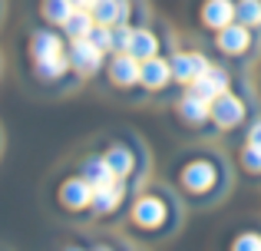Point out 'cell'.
<instances>
[{
	"mask_svg": "<svg viewBox=\"0 0 261 251\" xmlns=\"http://www.w3.org/2000/svg\"><path fill=\"white\" fill-rule=\"evenodd\" d=\"M235 248H261V238H251V235H248V238H238Z\"/></svg>",
	"mask_w": 261,
	"mask_h": 251,
	"instance_id": "cell-26",
	"label": "cell"
},
{
	"mask_svg": "<svg viewBox=\"0 0 261 251\" xmlns=\"http://www.w3.org/2000/svg\"><path fill=\"white\" fill-rule=\"evenodd\" d=\"M133 218H136V225H139V228H162V218H166V205H162V199L149 195V199L136 202Z\"/></svg>",
	"mask_w": 261,
	"mask_h": 251,
	"instance_id": "cell-9",
	"label": "cell"
},
{
	"mask_svg": "<svg viewBox=\"0 0 261 251\" xmlns=\"http://www.w3.org/2000/svg\"><path fill=\"white\" fill-rule=\"evenodd\" d=\"M242 116H245V103L238 96H231L228 90H225L222 96L212 99V123H215V126L231 129V126L242 123Z\"/></svg>",
	"mask_w": 261,
	"mask_h": 251,
	"instance_id": "cell-3",
	"label": "cell"
},
{
	"mask_svg": "<svg viewBox=\"0 0 261 251\" xmlns=\"http://www.w3.org/2000/svg\"><path fill=\"white\" fill-rule=\"evenodd\" d=\"M66 57H70V66H73V70H80V73H96L106 53H102L99 46H96L93 40L86 37V40H73V46H70V53H66Z\"/></svg>",
	"mask_w": 261,
	"mask_h": 251,
	"instance_id": "cell-4",
	"label": "cell"
},
{
	"mask_svg": "<svg viewBox=\"0 0 261 251\" xmlns=\"http://www.w3.org/2000/svg\"><path fill=\"white\" fill-rule=\"evenodd\" d=\"M178 113H182L185 123L202 126L205 119H212V103H208V99H202V96H195V93H189V96L178 103Z\"/></svg>",
	"mask_w": 261,
	"mask_h": 251,
	"instance_id": "cell-15",
	"label": "cell"
},
{
	"mask_svg": "<svg viewBox=\"0 0 261 251\" xmlns=\"http://www.w3.org/2000/svg\"><path fill=\"white\" fill-rule=\"evenodd\" d=\"M215 185V165L208 159H195L182 169V188L189 195H198V192H208Z\"/></svg>",
	"mask_w": 261,
	"mask_h": 251,
	"instance_id": "cell-2",
	"label": "cell"
},
{
	"mask_svg": "<svg viewBox=\"0 0 261 251\" xmlns=\"http://www.w3.org/2000/svg\"><path fill=\"white\" fill-rule=\"evenodd\" d=\"M109 30H113V53H129V40H133V26H126V20H122V23H113Z\"/></svg>",
	"mask_w": 261,
	"mask_h": 251,
	"instance_id": "cell-22",
	"label": "cell"
},
{
	"mask_svg": "<svg viewBox=\"0 0 261 251\" xmlns=\"http://www.w3.org/2000/svg\"><path fill=\"white\" fill-rule=\"evenodd\" d=\"M235 17L245 26H261V0H242V4H235Z\"/></svg>",
	"mask_w": 261,
	"mask_h": 251,
	"instance_id": "cell-21",
	"label": "cell"
},
{
	"mask_svg": "<svg viewBox=\"0 0 261 251\" xmlns=\"http://www.w3.org/2000/svg\"><path fill=\"white\" fill-rule=\"evenodd\" d=\"M109 76H113V83L119 86H136L142 76V63L133 57V53H116L113 63H109Z\"/></svg>",
	"mask_w": 261,
	"mask_h": 251,
	"instance_id": "cell-7",
	"label": "cell"
},
{
	"mask_svg": "<svg viewBox=\"0 0 261 251\" xmlns=\"http://www.w3.org/2000/svg\"><path fill=\"white\" fill-rule=\"evenodd\" d=\"M30 53H33V63H37V73L43 79H60L66 73V66H70L63 40H60L53 30H37L33 33Z\"/></svg>",
	"mask_w": 261,
	"mask_h": 251,
	"instance_id": "cell-1",
	"label": "cell"
},
{
	"mask_svg": "<svg viewBox=\"0 0 261 251\" xmlns=\"http://www.w3.org/2000/svg\"><path fill=\"white\" fill-rule=\"evenodd\" d=\"M73 10H76L73 0H46L43 4V17L50 20V23H66Z\"/></svg>",
	"mask_w": 261,
	"mask_h": 251,
	"instance_id": "cell-20",
	"label": "cell"
},
{
	"mask_svg": "<svg viewBox=\"0 0 261 251\" xmlns=\"http://www.w3.org/2000/svg\"><path fill=\"white\" fill-rule=\"evenodd\" d=\"M202 20L212 30H222V26L235 23V4H231V0H208L205 10H202Z\"/></svg>",
	"mask_w": 261,
	"mask_h": 251,
	"instance_id": "cell-13",
	"label": "cell"
},
{
	"mask_svg": "<svg viewBox=\"0 0 261 251\" xmlns=\"http://www.w3.org/2000/svg\"><path fill=\"white\" fill-rule=\"evenodd\" d=\"M73 4H76V7H83V10H89V7H93L96 0H73Z\"/></svg>",
	"mask_w": 261,
	"mask_h": 251,
	"instance_id": "cell-27",
	"label": "cell"
},
{
	"mask_svg": "<svg viewBox=\"0 0 261 251\" xmlns=\"http://www.w3.org/2000/svg\"><path fill=\"white\" fill-rule=\"evenodd\" d=\"M89 40H93V43L99 46L102 53H109V50H113V30H109L106 23H96L93 30H89Z\"/></svg>",
	"mask_w": 261,
	"mask_h": 251,
	"instance_id": "cell-23",
	"label": "cell"
},
{
	"mask_svg": "<svg viewBox=\"0 0 261 251\" xmlns=\"http://www.w3.org/2000/svg\"><path fill=\"white\" fill-rule=\"evenodd\" d=\"M169 66H172V79H178V83H192V79L202 76L212 63L205 57H198V53H175Z\"/></svg>",
	"mask_w": 261,
	"mask_h": 251,
	"instance_id": "cell-6",
	"label": "cell"
},
{
	"mask_svg": "<svg viewBox=\"0 0 261 251\" xmlns=\"http://www.w3.org/2000/svg\"><path fill=\"white\" fill-rule=\"evenodd\" d=\"M189 86H192V93H195V96H202V99H208V103H212L215 96H222V93L228 90V73L208 66V70H205L202 76H195Z\"/></svg>",
	"mask_w": 261,
	"mask_h": 251,
	"instance_id": "cell-5",
	"label": "cell"
},
{
	"mask_svg": "<svg viewBox=\"0 0 261 251\" xmlns=\"http://www.w3.org/2000/svg\"><path fill=\"white\" fill-rule=\"evenodd\" d=\"M248 146L261 149V123H255V126H251V132H248Z\"/></svg>",
	"mask_w": 261,
	"mask_h": 251,
	"instance_id": "cell-25",
	"label": "cell"
},
{
	"mask_svg": "<svg viewBox=\"0 0 261 251\" xmlns=\"http://www.w3.org/2000/svg\"><path fill=\"white\" fill-rule=\"evenodd\" d=\"M242 162H245V169H248V172H261V149L248 146L242 152Z\"/></svg>",
	"mask_w": 261,
	"mask_h": 251,
	"instance_id": "cell-24",
	"label": "cell"
},
{
	"mask_svg": "<svg viewBox=\"0 0 261 251\" xmlns=\"http://www.w3.org/2000/svg\"><path fill=\"white\" fill-rule=\"evenodd\" d=\"M93 26H96L93 13H89V10H83V7H76V10L70 13V20L63 23V30H66V37H70V40H86Z\"/></svg>",
	"mask_w": 261,
	"mask_h": 251,
	"instance_id": "cell-17",
	"label": "cell"
},
{
	"mask_svg": "<svg viewBox=\"0 0 261 251\" xmlns=\"http://www.w3.org/2000/svg\"><path fill=\"white\" fill-rule=\"evenodd\" d=\"M80 175H83L89 185H99V182L116 179L113 169H109V162H106V155H89V159L83 162V172H80Z\"/></svg>",
	"mask_w": 261,
	"mask_h": 251,
	"instance_id": "cell-18",
	"label": "cell"
},
{
	"mask_svg": "<svg viewBox=\"0 0 261 251\" xmlns=\"http://www.w3.org/2000/svg\"><path fill=\"white\" fill-rule=\"evenodd\" d=\"M126 0H96L93 7H89V13H93V20L96 23H106V26H113V23H122L126 20Z\"/></svg>",
	"mask_w": 261,
	"mask_h": 251,
	"instance_id": "cell-14",
	"label": "cell"
},
{
	"mask_svg": "<svg viewBox=\"0 0 261 251\" xmlns=\"http://www.w3.org/2000/svg\"><path fill=\"white\" fill-rule=\"evenodd\" d=\"M248 43H251V37H248V26L245 23H228V26H222V33H218V46H222L225 53H231V57L245 53Z\"/></svg>",
	"mask_w": 261,
	"mask_h": 251,
	"instance_id": "cell-11",
	"label": "cell"
},
{
	"mask_svg": "<svg viewBox=\"0 0 261 251\" xmlns=\"http://www.w3.org/2000/svg\"><path fill=\"white\" fill-rule=\"evenodd\" d=\"M169 79H172V66H169L166 60H159V57L142 60V76H139L142 86H149V90H162V86H169Z\"/></svg>",
	"mask_w": 261,
	"mask_h": 251,
	"instance_id": "cell-10",
	"label": "cell"
},
{
	"mask_svg": "<svg viewBox=\"0 0 261 251\" xmlns=\"http://www.w3.org/2000/svg\"><path fill=\"white\" fill-rule=\"evenodd\" d=\"M106 162H109V169H113L116 179H126V175L133 172V155H129V149H122V146L109 149V152H106Z\"/></svg>",
	"mask_w": 261,
	"mask_h": 251,
	"instance_id": "cell-19",
	"label": "cell"
},
{
	"mask_svg": "<svg viewBox=\"0 0 261 251\" xmlns=\"http://www.w3.org/2000/svg\"><path fill=\"white\" fill-rule=\"evenodd\" d=\"M60 202H63L66 208H86L93 205V185L80 175V179H70L63 182V188H60Z\"/></svg>",
	"mask_w": 261,
	"mask_h": 251,
	"instance_id": "cell-8",
	"label": "cell"
},
{
	"mask_svg": "<svg viewBox=\"0 0 261 251\" xmlns=\"http://www.w3.org/2000/svg\"><path fill=\"white\" fill-rule=\"evenodd\" d=\"M122 202V182L109 179V182H99V185H93V208L96 212H113L116 205Z\"/></svg>",
	"mask_w": 261,
	"mask_h": 251,
	"instance_id": "cell-12",
	"label": "cell"
},
{
	"mask_svg": "<svg viewBox=\"0 0 261 251\" xmlns=\"http://www.w3.org/2000/svg\"><path fill=\"white\" fill-rule=\"evenodd\" d=\"M155 50H159V37H155L152 30H133V40H129V53H133L136 60H149L155 57Z\"/></svg>",
	"mask_w": 261,
	"mask_h": 251,
	"instance_id": "cell-16",
	"label": "cell"
}]
</instances>
